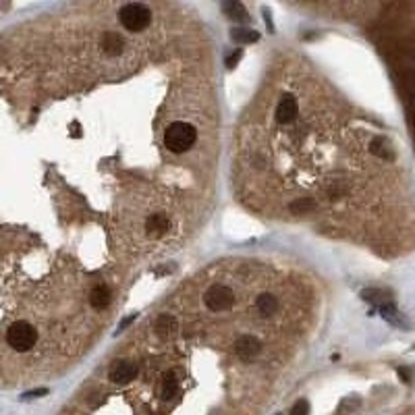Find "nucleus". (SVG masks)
<instances>
[{"instance_id":"nucleus-5","label":"nucleus","mask_w":415,"mask_h":415,"mask_svg":"<svg viewBox=\"0 0 415 415\" xmlns=\"http://www.w3.org/2000/svg\"><path fill=\"white\" fill-rule=\"evenodd\" d=\"M399 81L403 87L407 115H415V67H403L399 73Z\"/></svg>"},{"instance_id":"nucleus-8","label":"nucleus","mask_w":415,"mask_h":415,"mask_svg":"<svg viewBox=\"0 0 415 415\" xmlns=\"http://www.w3.org/2000/svg\"><path fill=\"white\" fill-rule=\"evenodd\" d=\"M297 117V100L293 94H282L276 106V119L280 123H293Z\"/></svg>"},{"instance_id":"nucleus-9","label":"nucleus","mask_w":415,"mask_h":415,"mask_svg":"<svg viewBox=\"0 0 415 415\" xmlns=\"http://www.w3.org/2000/svg\"><path fill=\"white\" fill-rule=\"evenodd\" d=\"M361 299H366L368 303L376 305V307H384V305H391L395 303V295L393 291H388V288H363L361 291Z\"/></svg>"},{"instance_id":"nucleus-22","label":"nucleus","mask_w":415,"mask_h":415,"mask_svg":"<svg viewBox=\"0 0 415 415\" xmlns=\"http://www.w3.org/2000/svg\"><path fill=\"white\" fill-rule=\"evenodd\" d=\"M291 415H309V403L305 399L297 401V403L293 405V409H291Z\"/></svg>"},{"instance_id":"nucleus-19","label":"nucleus","mask_w":415,"mask_h":415,"mask_svg":"<svg viewBox=\"0 0 415 415\" xmlns=\"http://www.w3.org/2000/svg\"><path fill=\"white\" fill-rule=\"evenodd\" d=\"M179 391V380H177V376H174L172 372H168L164 376V380H162V391H160V399L162 401H170L174 395H177Z\"/></svg>"},{"instance_id":"nucleus-7","label":"nucleus","mask_w":415,"mask_h":415,"mask_svg":"<svg viewBox=\"0 0 415 415\" xmlns=\"http://www.w3.org/2000/svg\"><path fill=\"white\" fill-rule=\"evenodd\" d=\"M137 376V366L133 361H117L108 372V380L115 384H129Z\"/></svg>"},{"instance_id":"nucleus-6","label":"nucleus","mask_w":415,"mask_h":415,"mask_svg":"<svg viewBox=\"0 0 415 415\" xmlns=\"http://www.w3.org/2000/svg\"><path fill=\"white\" fill-rule=\"evenodd\" d=\"M260 351H262V343H260V338L254 336V334L239 336L237 343H235V353H237L239 359H243V361L254 359L256 355H260Z\"/></svg>"},{"instance_id":"nucleus-17","label":"nucleus","mask_w":415,"mask_h":415,"mask_svg":"<svg viewBox=\"0 0 415 415\" xmlns=\"http://www.w3.org/2000/svg\"><path fill=\"white\" fill-rule=\"evenodd\" d=\"M258 311L262 316H274L278 311V299L270 293H262L258 297Z\"/></svg>"},{"instance_id":"nucleus-21","label":"nucleus","mask_w":415,"mask_h":415,"mask_svg":"<svg viewBox=\"0 0 415 415\" xmlns=\"http://www.w3.org/2000/svg\"><path fill=\"white\" fill-rule=\"evenodd\" d=\"M347 195V187L343 183H332L330 185V189H328V197L330 199H341Z\"/></svg>"},{"instance_id":"nucleus-15","label":"nucleus","mask_w":415,"mask_h":415,"mask_svg":"<svg viewBox=\"0 0 415 415\" xmlns=\"http://www.w3.org/2000/svg\"><path fill=\"white\" fill-rule=\"evenodd\" d=\"M316 208H318V204H316V199H311V197H299L288 204V212L295 214V216H305V214L316 212Z\"/></svg>"},{"instance_id":"nucleus-20","label":"nucleus","mask_w":415,"mask_h":415,"mask_svg":"<svg viewBox=\"0 0 415 415\" xmlns=\"http://www.w3.org/2000/svg\"><path fill=\"white\" fill-rule=\"evenodd\" d=\"M222 10L229 15L231 19H237V21H245L247 19V10H245V6L241 4V2H224L222 4Z\"/></svg>"},{"instance_id":"nucleus-1","label":"nucleus","mask_w":415,"mask_h":415,"mask_svg":"<svg viewBox=\"0 0 415 415\" xmlns=\"http://www.w3.org/2000/svg\"><path fill=\"white\" fill-rule=\"evenodd\" d=\"M197 139V131L193 125L185 121H174L170 123L164 131V145L172 154H183L187 152Z\"/></svg>"},{"instance_id":"nucleus-2","label":"nucleus","mask_w":415,"mask_h":415,"mask_svg":"<svg viewBox=\"0 0 415 415\" xmlns=\"http://www.w3.org/2000/svg\"><path fill=\"white\" fill-rule=\"evenodd\" d=\"M37 343V330L33 328V324L25 322V320H17L10 324V328L6 330V345L10 349L25 353V351L33 349Z\"/></svg>"},{"instance_id":"nucleus-4","label":"nucleus","mask_w":415,"mask_h":415,"mask_svg":"<svg viewBox=\"0 0 415 415\" xmlns=\"http://www.w3.org/2000/svg\"><path fill=\"white\" fill-rule=\"evenodd\" d=\"M204 301L212 311H226L235 305V293L224 284H212L204 295Z\"/></svg>"},{"instance_id":"nucleus-12","label":"nucleus","mask_w":415,"mask_h":415,"mask_svg":"<svg viewBox=\"0 0 415 415\" xmlns=\"http://www.w3.org/2000/svg\"><path fill=\"white\" fill-rule=\"evenodd\" d=\"M102 50L106 54H110V56H117V54H121L123 50H125V37L121 35V33H112V31H108V33H104L102 35Z\"/></svg>"},{"instance_id":"nucleus-16","label":"nucleus","mask_w":415,"mask_h":415,"mask_svg":"<svg viewBox=\"0 0 415 415\" xmlns=\"http://www.w3.org/2000/svg\"><path fill=\"white\" fill-rule=\"evenodd\" d=\"M378 309H380V316H382L386 322H391L393 326H397V328H409V322L405 320L403 313L395 309V303L384 305V307H378Z\"/></svg>"},{"instance_id":"nucleus-18","label":"nucleus","mask_w":415,"mask_h":415,"mask_svg":"<svg viewBox=\"0 0 415 415\" xmlns=\"http://www.w3.org/2000/svg\"><path fill=\"white\" fill-rule=\"evenodd\" d=\"M231 40L237 44H254L260 40V33L256 29H247V27H235L231 29Z\"/></svg>"},{"instance_id":"nucleus-11","label":"nucleus","mask_w":415,"mask_h":415,"mask_svg":"<svg viewBox=\"0 0 415 415\" xmlns=\"http://www.w3.org/2000/svg\"><path fill=\"white\" fill-rule=\"evenodd\" d=\"M168 229H170V220L164 214H154V216L145 220V233L152 237H162Z\"/></svg>"},{"instance_id":"nucleus-3","label":"nucleus","mask_w":415,"mask_h":415,"mask_svg":"<svg viewBox=\"0 0 415 415\" xmlns=\"http://www.w3.org/2000/svg\"><path fill=\"white\" fill-rule=\"evenodd\" d=\"M119 19H121L125 29L143 31L149 25V21H152V12H149V8L145 4H141V2H129V4L121 6Z\"/></svg>"},{"instance_id":"nucleus-26","label":"nucleus","mask_w":415,"mask_h":415,"mask_svg":"<svg viewBox=\"0 0 415 415\" xmlns=\"http://www.w3.org/2000/svg\"><path fill=\"white\" fill-rule=\"evenodd\" d=\"M133 320H135V316H129L127 320H123V322H121V326H119V332H121V330H125V328H127V326H129V324H131Z\"/></svg>"},{"instance_id":"nucleus-10","label":"nucleus","mask_w":415,"mask_h":415,"mask_svg":"<svg viewBox=\"0 0 415 415\" xmlns=\"http://www.w3.org/2000/svg\"><path fill=\"white\" fill-rule=\"evenodd\" d=\"M368 149L372 152V156L380 158V160H386V162H393L395 160V149H393L391 143H388L386 137H380V135L378 137H372Z\"/></svg>"},{"instance_id":"nucleus-14","label":"nucleus","mask_w":415,"mask_h":415,"mask_svg":"<svg viewBox=\"0 0 415 415\" xmlns=\"http://www.w3.org/2000/svg\"><path fill=\"white\" fill-rule=\"evenodd\" d=\"M110 299H112V295H110V288L106 284H96L90 291V305L94 309H104L110 303Z\"/></svg>"},{"instance_id":"nucleus-23","label":"nucleus","mask_w":415,"mask_h":415,"mask_svg":"<svg viewBox=\"0 0 415 415\" xmlns=\"http://www.w3.org/2000/svg\"><path fill=\"white\" fill-rule=\"evenodd\" d=\"M241 56H243V52H241V50H235V52L226 54V58H224V65L229 67V69H233V67H237V65H239V60H241Z\"/></svg>"},{"instance_id":"nucleus-25","label":"nucleus","mask_w":415,"mask_h":415,"mask_svg":"<svg viewBox=\"0 0 415 415\" xmlns=\"http://www.w3.org/2000/svg\"><path fill=\"white\" fill-rule=\"evenodd\" d=\"M44 395H48V388H37V391H29V393H25L21 399L29 401V399H35V397H44Z\"/></svg>"},{"instance_id":"nucleus-13","label":"nucleus","mask_w":415,"mask_h":415,"mask_svg":"<svg viewBox=\"0 0 415 415\" xmlns=\"http://www.w3.org/2000/svg\"><path fill=\"white\" fill-rule=\"evenodd\" d=\"M156 332L160 338H170L179 332V324L174 320V316L170 313H162V316L156 320Z\"/></svg>"},{"instance_id":"nucleus-28","label":"nucleus","mask_w":415,"mask_h":415,"mask_svg":"<svg viewBox=\"0 0 415 415\" xmlns=\"http://www.w3.org/2000/svg\"><path fill=\"white\" fill-rule=\"evenodd\" d=\"M278 415H282V413H278Z\"/></svg>"},{"instance_id":"nucleus-24","label":"nucleus","mask_w":415,"mask_h":415,"mask_svg":"<svg viewBox=\"0 0 415 415\" xmlns=\"http://www.w3.org/2000/svg\"><path fill=\"white\" fill-rule=\"evenodd\" d=\"M357 407H359V399H353V401L345 399V401H343V405H341V409H338V413H343L345 409H349V413H351V411L357 409Z\"/></svg>"},{"instance_id":"nucleus-27","label":"nucleus","mask_w":415,"mask_h":415,"mask_svg":"<svg viewBox=\"0 0 415 415\" xmlns=\"http://www.w3.org/2000/svg\"><path fill=\"white\" fill-rule=\"evenodd\" d=\"M399 374H401V378H403L405 382H411V378H409V372H407V370H403V368H401V370H399Z\"/></svg>"}]
</instances>
